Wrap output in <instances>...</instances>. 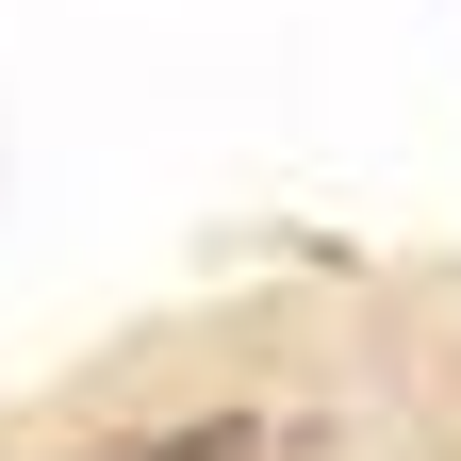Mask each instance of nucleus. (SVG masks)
I'll return each mask as SVG.
<instances>
[{
  "mask_svg": "<svg viewBox=\"0 0 461 461\" xmlns=\"http://www.w3.org/2000/svg\"><path fill=\"white\" fill-rule=\"evenodd\" d=\"M248 445H264L248 412H198V429H165V445H132V461H248Z\"/></svg>",
  "mask_w": 461,
  "mask_h": 461,
  "instance_id": "nucleus-1",
  "label": "nucleus"
}]
</instances>
